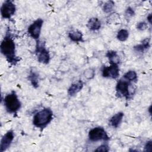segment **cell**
Listing matches in <instances>:
<instances>
[{"label":"cell","instance_id":"cell-1","mask_svg":"<svg viewBox=\"0 0 152 152\" xmlns=\"http://www.w3.org/2000/svg\"><path fill=\"white\" fill-rule=\"evenodd\" d=\"M10 33L7 32L0 45L1 52L7 61L11 65H15L20 61L19 58L15 54V45Z\"/></svg>","mask_w":152,"mask_h":152},{"label":"cell","instance_id":"cell-2","mask_svg":"<svg viewBox=\"0 0 152 152\" xmlns=\"http://www.w3.org/2000/svg\"><path fill=\"white\" fill-rule=\"evenodd\" d=\"M53 112L50 108H44L37 112L33 120V125L41 129L45 128L52 120Z\"/></svg>","mask_w":152,"mask_h":152},{"label":"cell","instance_id":"cell-3","mask_svg":"<svg viewBox=\"0 0 152 152\" xmlns=\"http://www.w3.org/2000/svg\"><path fill=\"white\" fill-rule=\"evenodd\" d=\"M4 104L6 110L12 114H17L21 106V103L14 91H12L4 97Z\"/></svg>","mask_w":152,"mask_h":152},{"label":"cell","instance_id":"cell-4","mask_svg":"<svg viewBox=\"0 0 152 152\" xmlns=\"http://www.w3.org/2000/svg\"><path fill=\"white\" fill-rule=\"evenodd\" d=\"M36 42L35 52L37 56L38 61L43 64H48L50 58L48 50L45 46V42H40L39 40Z\"/></svg>","mask_w":152,"mask_h":152},{"label":"cell","instance_id":"cell-5","mask_svg":"<svg viewBox=\"0 0 152 152\" xmlns=\"http://www.w3.org/2000/svg\"><path fill=\"white\" fill-rule=\"evenodd\" d=\"M88 138L90 141L93 142L101 140L107 141L109 140V137L104 129L100 126L91 129L88 132Z\"/></svg>","mask_w":152,"mask_h":152},{"label":"cell","instance_id":"cell-6","mask_svg":"<svg viewBox=\"0 0 152 152\" xmlns=\"http://www.w3.org/2000/svg\"><path fill=\"white\" fill-rule=\"evenodd\" d=\"M130 83L126 80H119L116 86V90L118 95L119 97H124L126 100H128L131 96V93L129 91Z\"/></svg>","mask_w":152,"mask_h":152},{"label":"cell","instance_id":"cell-7","mask_svg":"<svg viewBox=\"0 0 152 152\" xmlns=\"http://www.w3.org/2000/svg\"><path fill=\"white\" fill-rule=\"evenodd\" d=\"M16 10L15 4L11 1H5L1 7V14L3 18L10 19Z\"/></svg>","mask_w":152,"mask_h":152},{"label":"cell","instance_id":"cell-8","mask_svg":"<svg viewBox=\"0 0 152 152\" xmlns=\"http://www.w3.org/2000/svg\"><path fill=\"white\" fill-rule=\"evenodd\" d=\"M43 21L41 18L35 20L28 28V33L34 39L38 40L40 37Z\"/></svg>","mask_w":152,"mask_h":152},{"label":"cell","instance_id":"cell-9","mask_svg":"<svg viewBox=\"0 0 152 152\" xmlns=\"http://www.w3.org/2000/svg\"><path fill=\"white\" fill-rule=\"evenodd\" d=\"M102 76L104 78L116 79L119 75L118 64H112L109 66H104L102 71Z\"/></svg>","mask_w":152,"mask_h":152},{"label":"cell","instance_id":"cell-10","mask_svg":"<svg viewBox=\"0 0 152 152\" xmlns=\"http://www.w3.org/2000/svg\"><path fill=\"white\" fill-rule=\"evenodd\" d=\"M14 138V134L12 130H10L7 131L5 134L2 137L1 144H0V151L3 152L7 150L10 146Z\"/></svg>","mask_w":152,"mask_h":152},{"label":"cell","instance_id":"cell-11","mask_svg":"<svg viewBox=\"0 0 152 152\" xmlns=\"http://www.w3.org/2000/svg\"><path fill=\"white\" fill-rule=\"evenodd\" d=\"M83 87V83L82 81L79 80L75 83L71 84L68 90V94L70 96H74L81 90Z\"/></svg>","mask_w":152,"mask_h":152},{"label":"cell","instance_id":"cell-12","mask_svg":"<svg viewBox=\"0 0 152 152\" xmlns=\"http://www.w3.org/2000/svg\"><path fill=\"white\" fill-rule=\"evenodd\" d=\"M124 115V113L121 112L115 114L109 120L110 125L114 128H118L122 122Z\"/></svg>","mask_w":152,"mask_h":152},{"label":"cell","instance_id":"cell-13","mask_svg":"<svg viewBox=\"0 0 152 152\" xmlns=\"http://www.w3.org/2000/svg\"><path fill=\"white\" fill-rule=\"evenodd\" d=\"M87 26L91 31L98 30L101 27V22L97 18L93 17L89 19Z\"/></svg>","mask_w":152,"mask_h":152},{"label":"cell","instance_id":"cell-14","mask_svg":"<svg viewBox=\"0 0 152 152\" xmlns=\"http://www.w3.org/2000/svg\"><path fill=\"white\" fill-rule=\"evenodd\" d=\"M68 37L72 41L75 42H79L84 41L82 33L78 30H74L70 31L68 33Z\"/></svg>","mask_w":152,"mask_h":152},{"label":"cell","instance_id":"cell-15","mask_svg":"<svg viewBox=\"0 0 152 152\" xmlns=\"http://www.w3.org/2000/svg\"><path fill=\"white\" fill-rule=\"evenodd\" d=\"M39 75L37 72L31 69L29 73L28 80L30 81L33 87H34L36 88L39 87Z\"/></svg>","mask_w":152,"mask_h":152},{"label":"cell","instance_id":"cell-16","mask_svg":"<svg viewBox=\"0 0 152 152\" xmlns=\"http://www.w3.org/2000/svg\"><path fill=\"white\" fill-rule=\"evenodd\" d=\"M106 56L109 59V61L110 64L119 63V58L117 54V52L114 50H109L106 53Z\"/></svg>","mask_w":152,"mask_h":152},{"label":"cell","instance_id":"cell-17","mask_svg":"<svg viewBox=\"0 0 152 152\" xmlns=\"http://www.w3.org/2000/svg\"><path fill=\"white\" fill-rule=\"evenodd\" d=\"M149 47H150V39L146 38L142 41L141 44L135 46L134 47V49L137 52H143L145 49H148Z\"/></svg>","mask_w":152,"mask_h":152},{"label":"cell","instance_id":"cell-18","mask_svg":"<svg viewBox=\"0 0 152 152\" xmlns=\"http://www.w3.org/2000/svg\"><path fill=\"white\" fill-rule=\"evenodd\" d=\"M124 77L125 80H128V81H136L137 80V74L135 72V71L131 70L126 72Z\"/></svg>","mask_w":152,"mask_h":152},{"label":"cell","instance_id":"cell-19","mask_svg":"<svg viewBox=\"0 0 152 152\" xmlns=\"http://www.w3.org/2000/svg\"><path fill=\"white\" fill-rule=\"evenodd\" d=\"M129 36L128 31L125 29L120 30L117 34V39L121 42H124L127 40Z\"/></svg>","mask_w":152,"mask_h":152},{"label":"cell","instance_id":"cell-20","mask_svg":"<svg viewBox=\"0 0 152 152\" xmlns=\"http://www.w3.org/2000/svg\"><path fill=\"white\" fill-rule=\"evenodd\" d=\"M114 5H115V2L113 1H109L104 3V4L103 5V10L106 13L110 12L113 10Z\"/></svg>","mask_w":152,"mask_h":152},{"label":"cell","instance_id":"cell-21","mask_svg":"<svg viewBox=\"0 0 152 152\" xmlns=\"http://www.w3.org/2000/svg\"><path fill=\"white\" fill-rule=\"evenodd\" d=\"M135 14L134 11L132 10L131 7H128L125 11V17L126 20L130 19L131 17H132Z\"/></svg>","mask_w":152,"mask_h":152},{"label":"cell","instance_id":"cell-22","mask_svg":"<svg viewBox=\"0 0 152 152\" xmlns=\"http://www.w3.org/2000/svg\"><path fill=\"white\" fill-rule=\"evenodd\" d=\"M84 75L87 79H91L94 76V71L92 69H87L84 71Z\"/></svg>","mask_w":152,"mask_h":152},{"label":"cell","instance_id":"cell-23","mask_svg":"<svg viewBox=\"0 0 152 152\" xmlns=\"http://www.w3.org/2000/svg\"><path fill=\"white\" fill-rule=\"evenodd\" d=\"M109 150V147L106 144H103L100 146L98 147L94 151H103V152H107Z\"/></svg>","mask_w":152,"mask_h":152},{"label":"cell","instance_id":"cell-24","mask_svg":"<svg viewBox=\"0 0 152 152\" xmlns=\"http://www.w3.org/2000/svg\"><path fill=\"white\" fill-rule=\"evenodd\" d=\"M148 26H147V23L145 22H140L137 24V28L138 30H145L147 28Z\"/></svg>","mask_w":152,"mask_h":152},{"label":"cell","instance_id":"cell-25","mask_svg":"<svg viewBox=\"0 0 152 152\" xmlns=\"http://www.w3.org/2000/svg\"><path fill=\"white\" fill-rule=\"evenodd\" d=\"M152 150V141L151 140L147 142L145 145V151H151Z\"/></svg>","mask_w":152,"mask_h":152},{"label":"cell","instance_id":"cell-26","mask_svg":"<svg viewBox=\"0 0 152 152\" xmlns=\"http://www.w3.org/2000/svg\"><path fill=\"white\" fill-rule=\"evenodd\" d=\"M151 18H152L151 14H150L148 15V16L147 17V20H148V22H149L150 24H151Z\"/></svg>","mask_w":152,"mask_h":152}]
</instances>
